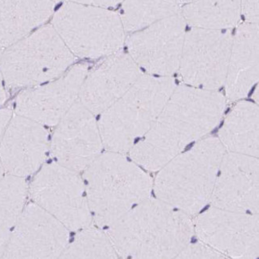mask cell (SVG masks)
Returning <instances> with one entry per match:
<instances>
[{
	"label": "cell",
	"instance_id": "obj_16",
	"mask_svg": "<svg viewBox=\"0 0 259 259\" xmlns=\"http://www.w3.org/2000/svg\"><path fill=\"white\" fill-rule=\"evenodd\" d=\"M241 13V0H195L184 5L181 15L193 28L224 30L236 26Z\"/></svg>",
	"mask_w": 259,
	"mask_h": 259
},
{
	"label": "cell",
	"instance_id": "obj_10",
	"mask_svg": "<svg viewBox=\"0 0 259 259\" xmlns=\"http://www.w3.org/2000/svg\"><path fill=\"white\" fill-rule=\"evenodd\" d=\"M88 65H73L59 77L25 89L15 102V114L44 126H56L79 98Z\"/></svg>",
	"mask_w": 259,
	"mask_h": 259
},
{
	"label": "cell",
	"instance_id": "obj_7",
	"mask_svg": "<svg viewBox=\"0 0 259 259\" xmlns=\"http://www.w3.org/2000/svg\"><path fill=\"white\" fill-rule=\"evenodd\" d=\"M232 39L227 30H189L178 68L184 81L204 88L221 85L227 76Z\"/></svg>",
	"mask_w": 259,
	"mask_h": 259
},
{
	"label": "cell",
	"instance_id": "obj_13",
	"mask_svg": "<svg viewBox=\"0 0 259 259\" xmlns=\"http://www.w3.org/2000/svg\"><path fill=\"white\" fill-rule=\"evenodd\" d=\"M139 66L127 53L117 51L87 73L79 102L93 113H102L141 77Z\"/></svg>",
	"mask_w": 259,
	"mask_h": 259
},
{
	"label": "cell",
	"instance_id": "obj_20",
	"mask_svg": "<svg viewBox=\"0 0 259 259\" xmlns=\"http://www.w3.org/2000/svg\"><path fill=\"white\" fill-rule=\"evenodd\" d=\"M115 255L107 238L98 230L87 229L75 237L62 253V258L108 257Z\"/></svg>",
	"mask_w": 259,
	"mask_h": 259
},
{
	"label": "cell",
	"instance_id": "obj_18",
	"mask_svg": "<svg viewBox=\"0 0 259 259\" xmlns=\"http://www.w3.org/2000/svg\"><path fill=\"white\" fill-rule=\"evenodd\" d=\"M178 0H123L120 17L124 30L135 32L179 13Z\"/></svg>",
	"mask_w": 259,
	"mask_h": 259
},
{
	"label": "cell",
	"instance_id": "obj_1",
	"mask_svg": "<svg viewBox=\"0 0 259 259\" xmlns=\"http://www.w3.org/2000/svg\"><path fill=\"white\" fill-rule=\"evenodd\" d=\"M224 109V100L212 93L181 87L133 156L139 161L157 148H176L212 128Z\"/></svg>",
	"mask_w": 259,
	"mask_h": 259
},
{
	"label": "cell",
	"instance_id": "obj_5",
	"mask_svg": "<svg viewBox=\"0 0 259 259\" xmlns=\"http://www.w3.org/2000/svg\"><path fill=\"white\" fill-rule=\"evenodd\" d=\"M89 206L98 224L117 222L145 192V180L138 169L118 155L105 154L85 172Z\"/></svg>",
	"mask_w": 259,
	"mask_h": 259
},
{
	"label": "cell",
	"instance_id": "obj_25",
	"mask_svg": "<svg viewBox=\"0 0 259 259\" xmlns=\"http://www.w3.org/2000/svg\"><path fill=\"white\" fill-rule=\"evenodd\" d=\"M4 177H5V171L3 167L2 162L0 160V181H2Z\"/></svg>",
	"mask_w": 259,
	"mask_h": 259
},
{
	"label": "cell",
	"instance_id": "obj_19",
	"mask_svg": "<svg viewBox=\"0 0 259 259\" xmlns=\"http://www.w3.org/2000/svg\"><path fill=\"white\" fill-rule=\"evenodd\" d=\"M227 143L239 148L254 146L257 138V111L250 104H240L227 118L222 131Z\"/></svg>",
	"mask_w": 259,
	"mask_h": 259
},
{
	"label": "cell",
	"instance_id": "obj_15",
	"mask_svg": "<svg viewBox=\"0 0 259 259\" xmlns=\"http://www.w3.org/2000/svg\"><path fill=\"white\" fill-rule=\"evenodd\" d=\"M55 4L51 0H0V47L5 49L42 26Z\"/></svg>",
	"mask_w": 259,
	"mask_h": 259
},
{
	"label": "cell",
	"instance_id": "obj_11",
	"mask_svg": "<svg viewBox=\"0 0 259 259\" xmlns=\"http://www.w3.org/2000/svg\"><path fill=\"white\" fill-rule=\"evenodd\" d=\"M102 143L94 113L77 100L55 126L50 152L56 163L79 171L96 160Z\"/></svg>",
	"mask_w": 259,
	"mask_h": 259
},
{
	"label": "cell",
	"instance_id": "obj_21",
	"mask_svg": "<svg viewBox=\"0 0 259 259\" xmlns=\"http://www.w3.org/2000/svg\"><path fill=\"white\" fill-rule=\"evenodd\" d=\"M242 12L248 23L258 22V0H241Z\"/></svg>",
	"mask_w": 259,
	"mask_h": 259
},
{
	"label": "cell",
	"instance_id": "obj_17",
	"mask_svg": "<svg viewBox=\"0 0 259 259\" xmlns=\"http://www.w3.org/2000/svg\"><path fill=\"white\" fill-rule=\"evenodd\" d=\"M28 185L24 178L7 175L0 181V257L24 209Z\"/></svg>",
	"mask_w": 259,
	"mask_h": 259
},
{
	"label": "cell",
	"instance_id": "obj_3",
	"mask_svg": "<svg viewBox=\"0 0 259 259\" xmlns=\"http://www.w3.org/2000/svg\"><path fill=\"white\" fill-rule=\"evenodd\" d=\"M172 89L171 79L141 76L102 113L98 126L104 145L115 152L128 150L154 124Z\"/></svg>",
	"mask_w": 259,
	"mask_h": 259
},
{
	"label": "cell",
	"instance_id": "obj_12",
	"mask_svg": "<svg viewBox=\"0 0 259 259\" xmlns=\"http://www.w3.org/2000/svg\"><path fill=\"white\" fill-rule=\"evenodd\" d=\"M50 152L45 126L15 114L0 141V160L7 175L25 178L39 170Z\"/></svg>",
	"mask_w": 259,
	"mask_h": 259
},
{
	"label": "cell",
	"instance_id": "obj_14",
	"mask_svg": "<svg viewBox=\"0 0 259 259\" xmlns=\"http://www.w3.org/2000/svg\"><path fill=\"white\" fill-rule=\"evenodd\" d=\"M258 77V26L242 23L232 39L226 80L231 99L249 91Z\"/></svg>",
	"mask_w": 259,
	"mask_h": 259
},
{
	"label": "cell",
	"instance_id": "obj_28",
	"mask_svg": "<svg viewBox=\"0 0 259 259\" xmlns=\"http://www.w3.org/2000/svg\"><path fill=\"white\" fill-rule=\"evenodd\" d=\"M3 48L2 47H0V55H1V54H2V51H3Z\"/></svg>",
	"mask_w": 259,
	"mask_h": 259
},
{
	"label": "cell",
	"instance_id": "obj_23",
	"mask_svg": "<svg viewBox=\"0 0 259 259\" xmlns=\"http://www.w3.org/2000/svg\"><path fill=\"white\" fill-rule=\"evenodd\" d=\"M12 116H13V113H12V109H0V141H1L4 131L6 130L7 126L12 119Z\"/></svg>",
	"mask_w": 259,
	"mask_h": 259
},
{
	"label": "cell",
	"instance_id": "obj_24",
	"mask_svg": "<svg viewBox=\"0 0 259 259\" xmlns=\"http://www.w3.org/2000/svg\"><path fill=\"white\" fill-rule=\"evenodd\" d=\"M5 82L3 77L2 73L0 71V106L4 105L7 100V91L5 88Z\"/></svg>",
	"mask_w": 259,
	"mask_h": 259
},
{
	"label": "cell",
	"instance_id": "obj_2",
	"mask_svg": "<svg viewBox=\"0 0 259 259\" xmlns=\"http://www.w3.org/2000/svg\"><path fill=\"white\" fill-rule=\"evenodd\" d=\"M74 61L52 25H47L3 50L0 71L8 88L25 90L59 77Z\"/></svg>",
	"mask_w": 259,
	"mask_h": 259
},
{
	"label": "cell",
	"instance_id": "obj_22",
	"mask_svg": "<svg viewBox=\"0 0 259 259\" xmlns=\"http://www.w3.org/2000/svg\"><path fill=\"white\" fill-rule=\"evenodd\" d=\"M70 1L105 8L117 6V4L123 2V0H70Z\"/></svg>",
	"mask_w": 259,
	"mask_h": 259
},
{
	"label": "cell",
	"instance_id": "obj_4",
	"mask_svg": "<svg viewBox=\"0 0 259 259\" xmlns=\"http://www.w3.org/2000/svg\"><path fill=\"white\" fill-rule=\"evenodd\" d=\"M52 26L70 52L81 59L109 56L125 41L120 15L101 7L66 3L55 12Z\"/></svg>",
	"mask_w": 259,
	"mask_h": 259
},
{
	"label": "cell",
	"instance_id": "obj_9",
	"mask_svg": "<svg viewBox=\"0 0 259 259\" xmlns=\"http://www.w3.org/2000/svg\"><path fill=\"white\" fill-rule=\"evenodd\" d=\"M69 242V230L38 205H25L4 250V258L60 257Z\"/></svg>",
	"mask_w": 259,
	"mask_h": 259
},
{
	"label": "cell",
	"instance_id": "obj_6",
	"mask_svg": "<svg viewBox=\"0 0 259 259\" xmlns=\"http://www.w3.org/2000/svg\"><path fill=\"white\" fill-rule=\"evenodd\" d=\"M28 195L68 230L83 229L90 224L89 203L77 171L56 162L46 164L28 186Z\"/></svg>",
	"mask_w": 259,
	"mask_h": 259
},
{
	"label": "cell",
	"instance_id": "obj_27",
	"mask_svg": "<svg viewBox=\"0 0 259 259\" xmlns=\"http://www.w3.org/2000/svg\"><path fill=\"white\" fill-rule=\"evenodd\" d=\"M51 1H52V2L54 3H58L59 2V1H61V0H51Z\"/></svg>",
	"mask_w": 259,
	"mask_h": 259
},
{
	"label": "cell",
	"instance_id": "obj_8",
	"mask_svg": "<svg viewBox=\"0 0 259 259\" xmlns=\"http://www.w3.org/2000/svg\"><path fill=\"white\" fill-rule=\"evenodd\" d=\"M185 26L184 18L178 13L133 32L125 40L128 55L149 73L171 74L180 65Z\"/></svg>",
	"mask_w": 259,
	"mask_h": 259
},
{
	"label": "cell",
	"instance_id": "obj_26",
	"mask_svg": "<svg viewBox=\"0 0 259 259\" xmlns=\"http://www.w3.org/2000/svg\"><path fill=\"white\" fill-rule=\"evenodd\" d=\"M195 0H178L179 4H189V3L193 2Z\"/></svg>",
	"mask_w": 259,
	"mask_h": 259
}]
</instances>
